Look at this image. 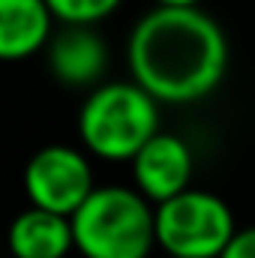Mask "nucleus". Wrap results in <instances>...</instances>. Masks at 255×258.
I'll return each instance as SVG.
<instances>
[{
  "mask_svg": "<svg viewBox=\"0 0 255 258\" xmlns=\"http://www.w3.org/2000/svg\"><path fill=\"white\" fill-rule=\"evenodd\" d=\"M132 81L156 102L186 105L210 96L228 69V39L198 6H156L129 33Z\"/></svg>",
  "mask_w": 255,
  "mask_h": 258,
  "instance_id": "1",
  "label": "nucleus"
},
{
  "mask_svg": "<svg viewBox=\"0 0 255 258\" xmlns=\"http://www.w3.org/2000/svg\"><path fill=\"white\" fill-rule=\"evenodd\" d=\"M72 231L84 258H147L156 246V207L138 189L96 186L72 216Z\"/></svg>",
  "mask_w": 255,
  "mask_h": 258,
  "instance_id": "2",
  "label": "nucleus"
},
{
  "mask_svg": "<svg viewBox=\"0 0 255 258\" xmlns=\"http://www.w3.org/2000/svg\"><path fill=\"white\" fill-rule=\"evenodd\" d=\"M156 132L159 102L135 81L99 84L78 111V135L84 147L108 162H132Z\"/></svg>",
  "mask_w": 255,
  "mask_h": 258,
  "instance_id": "3",
  "label": "nucleus"
},
{
  "mask_svg": "<svg viewBox=\"0 0 255 258\" xmlns=\"http://www.w3.org/2000/svg\"><path fill=\"white\" fill-rule=\"evenodd\" d=\"M231 207L213 192L186 189L156 204V243L174 258H219L234 240Z\"/></svg>",
  "mask_w": 255,
  "mask_h": 258,
  "instance_id": "4",
  "label": "nucleus"
},
{
  "mask_svg": "<svg viewBox=\"0 0 255 258\" xmlns=\"http://www.w3.org/2000/svg\"><path fill=\"white\" fill-rule=\"evenodd\" d=\"M24 189L30 207H42L60 216H75L78 207L96 192L93 168L87 156L69 144H48L33 153L24 168Z\"/></svg>",
  "mask_w": 255,
  "mask_h": 258,
  "instance_id": "5",
  "label": "nucleus"
},
{
  "mask_svg": "<svg viewBox=\"0 0 255 258\" xmlns=\"http://www.w3.org/2000/svg\"><path fill=\"white\" fill-rule=\"evenodd\" d=\"M192 171L195 156L189 144L174 132H156L132 159L135 189L156 204L192 189Z\"/></svg>",
  "mask_w": 255,
  "mask_h": 258,
  "instance_id": "6",
  "label": "nucleus"
},
{
  "mask_svg": "<svg viewBox=\"0 0 255 258\" xmlns=\"http://www.w3.org/2000/svg\"><path fill=\"white\" fill-rule=\"evenodd\" d=\"M108 66V48L87 24H66L48 42V69L66 87H90Z\"/></svg>",
  "mask_w": 255,
  "mask_h": 258,
  "instance_id": "7",
  "label": "nucleus"
},
{
  "mask_svg": "<svg viewBox=\"0 0 255 258\" xmlns=\"http://www.w3.org/2000/svg\"><path fill=\"white\" fill-rule=\"evenodd\" d=\"M54 12L45 0H0V57L24 60L51 42Z\"/></svg>",
  "mask_w": 255,
  "mask_h": 258,
  "instance_id": "8",
  "label": "nucleus"
},
{
  "mask_svg": "<svg viewBox=\"0 0 255 258\" xmlns=\"http://www.w3.org/2000/svg\"><path fill=\"white\" fill-rule=\"evenodd\" d=\"M75 249V231L72 219L42 210L27 207L15 216L9 228V252L12 258H66Z\"/></svg>",
  "mask_w": 255,
  "mask_h": 258,
  "instance_id": "9",
  "label": "nucleus"
},
{
  "mask_svg": "<svg viewBox=\"0 0 255 258\" xmlns=\"http://www.w3.org/2000/svg\"><path fill=\"white\" fill-rule=\"evenodd\" d=\"M63 24H96L105 15H111L123 0H45Z\"/></svg>",
  "mask_w": 255,
  "mask_h": 258,
  "instance_id": "10",
  "label": "nucleus"
},
{
  "mask_svg": "<svg viewBox=\"0 0 255 258\" xmlns=\"http://www.w3.org/2000/svg\"><path fill=\"white\" fill-rule=\"evenodd\" d=\"M219 258H255V225L240 228Z\"/></svg>",
  "mask_w": 255,
  "mask_h": 258,
  "instance_id": "11",
  "label": "nucleus"
},
{
  "mask_svg": "<svg viewBox=\"0 0 255 258\" xmlns=\"http://www.w3.org/2000/svg\"><path fill=\"white\" fill-rule=\"evenodd\" d=\"M198 3L201 0H156V6H180V9L183 6H198Z\"/></svg>",
  "mask_w": 255,
  "mask_h": 258,
  "instance_id": "12",
  "label": "nucleus"
},
{
  "mask_svg": "<svg viewBox=\"0 0 255 258\" xmlns=\"http://www.w3.org/2000/svg\"><path fill=\"white\" fill-rule=\"evenodd\" d=\"M165 258H174V255H165Z\"/></svg>",
  "mask_w": 255,
  "mask_h": 258,
  "instance_id": "13",
  "label": "nucleus"
}]
</instances>
